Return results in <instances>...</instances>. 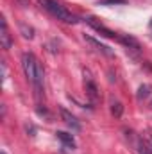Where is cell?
<instances>
[{
	"label": "cell",
	"mask_w": 152,
	"mask_h": 154,
	"mask_svg": "<svg viewBox=\"0 0 152 154\" xmlns=\"http://www.w3.org/2000/svg\"><path fill=\"white\" fill-rule=\"evenodd\" d=\"M39 4H41V7L43 9H47L52 16H56L57 20H61V22H65V23H77V16L75 14H72L65 5H61L57 0H38Z\"/></svg>",
	"instance_id": "obj_2"
},
{
	"label": "cell",
	"mask_w": 152,
	"mask_h": 154,
	"mask_svg": "<svg viewBox=\"0 0 152 154\" xmlns=\"http://www.w3.org/2000/svg\"><path fill=\"white\" fill-rule=\"evenodd\" d=\"M0 25H2V31H0V43H2V48H4V50H9L11 45H13V39H11V34H9V29H7V22L2 18Z\"/></svg>",
	"instance_id": "obj_7"
},
{
	"label": "cell",
	"mask_w": 152,
	"mask_h": 154,
	"mask_svg": "<svg viewBox=\"0 0 152 154\" xmlns=\"http://www.w3.org/2000/svg\"><path fill=\"white\" fill-rule=\"evenodd\" d=\"M20 31H22L23 38H27V39H32V38H34V31H32V27H27L25 23H20Z\"/></svg>",
	"instance_id": "obj_12"
},
{
	"label": "cell",
	"mask_w": 152,
	"mask_h": 154,
	"mask_svg": "<svg viewBox=\"0 0 152 154\" xmlns=\"http://www.w3.org/2000/svg\"><path fill=\"white\" fill-rule=\"evenodd\" d=\"M84 91H86V97L91 100V102H97L100 93H99V86L95 82V79L91 75L90 70H84Z\"/></svg>",
	"instance_id": "obj_3"
},
{
	"label": "cell",
	"mask_w": 152,
	"mask_h": 154,
	"mask_svg": "<svg viewBox=\"0 0 152 154\" xmlns=\"http://www.w3.org/2000/svg\"><path fill=\"white\" fill-rule=\"evenodd\" d=\"M86 22L97 31V32H100L102 36H106V38H113V39H118V34L116 32H113V31H109L108 27H104L102 25V22H99L97 18H93V16H90V18H86Z\"/></svg>",
	"instance_id": "obj_4"
},
{
	"label": "cell",
	"mask_w": 152,
	"mask_h": 154,
	"mask_svg": "<svg viewBox=\"0 0 152 154\" xmlns=\"http://www.w3.org/2000/svg\"><path fill=\"white\" fill-rule=\"evenodd\" d=\"M56 136H57V140H61L68 149H75V142H74V136H72V134H68V133H65V131H57Z\"/></svg>",
	"instance_id": "obj_9"
},
{
	"label": "cell",
	"mask_w": 152,
	"mask_h": 154,
	"mask_svg": "<svg viewBox=\"0 0 152 154\" xmlns=\"http://www.w3.org/2000/svg\"><path fill=\"white\" fill-rule=\"evenodd\" d=\"M2 154H7V152H5V151H2Z\"/></svg>",
	"instance_id": "obj_17"
},
{
	"label": "cell",
	"mask_w": 152,
	"mask_h": 154,
	"mask_svg": "<svg viewBox=\"0 0 152 154\" xmlns=\"http://www.w3.org/2000/svg\"><path fill=\"white\" fill-rule=\"evenodd\" d=\"M118 41H120V43H123L127 48L140 50V43H138V39L132 38V36H129V34H118Z\"/></svg>",
	"instance_id": "obj_8"
},
{
	"label": "cell",
	"mask_w": 152,
	"mask_h": 154,
	"mask_svg": "<svg viewBox=\"0 0 152 154\" xmlns=\"http://www.w3.org/2000/svg\"><path fill=\"white\" fill-rule=\"evenodd\" d=\"M59 115H61V120L72 129V131H75V133H79L81 131V124H79V120H77L75 116L72 115L68 109H65V108H59Z\"/></svg>",
	"instance_id": "obj_6"
},
{
	"label": "cell",
	"mask_w": 152,
	"mask_h": 154,
	"mask_svg": "<svg viewBox=\"0 0 152 154\" xmlns=\"http://www.w3.org/2000/svg\"><path fill=\"white\" fill-rule=\"evenodd\" d=\"M149 27H150V31H152V22H150V25H149Z\"/></svg>",
	"instance_id": "obj_16"
},
{
	"label": "cell",
	"mask_w": 152,
	"mask_h": 154,
	"mask_svg": "<svg viewBox=\"0 0 152 154\" xmlns=\"http://www.w3.org/2000/svg\"><path fill=\"white\" fill-rule=\"evenodd\" d=\"M116 4H125V0H102L100 5H116Z\"/></svg>",
	"instance_id": "obj_14"
},
{
	"label": "cell",
	"mask_w": 152,
	"mask_h": 154,
	"mask_svg": "<svg viewBox=\"0 0 152 154\" xmlns=\"http://www.w3.org/2000/svg\"><path fill=\"white\" fill-rule=\"evenodd\" d=\"M18 2H20L22 5H29V0H18Z\"/></svg>",
	"instance_id": "obj_15"
},
{
	"label": "cell",
	"mask_w": 152,
	"mask_h": 154,
	"mask_svg": "<svg viewBox=\"0 0 152 154\" xmlns=\"http://www.w3.org/2000/svg\"><path fill=\"white\" fill-rule=\"evenodd\" d=\"M84 41H86L88 45H91L97 52H100V54H104V56H108V57H113V56H114V50H113V48H109L108 45H104V43L97 41V39L91 38V36H84Z\"/></svg>",
	"instance_id": "obj_5"
},
{
	"label": "cell",
	"mask_w": 152,
	"mask_h": 154,
	"mask_svg": "<svg viewBox=\"0 0 152 154\" xmlns=\"http://www.w3.org/2000/svg\"><path fill=\"white\" fill-rule=\"evenodd\" d=\"M22 68L25 72V77L31 81V84L34 86V93H36V99L41 100V95H43V66L39 65V61L34 57V54L31 52H25L22 56Z\"/></svg>",
	"instance_id": "obj_1"
},
{
	"label": "cell",
	"mask_w": 152,
	"mask_h": 154,
	"mask_svg": "<svg viewBox=\"0 0 152 154\" xmlns=\"http://www.w3.org/2000/svg\"><path fill=\"white\" fill-rule=\"evenodd\" d=\"M150 91H152V86H150V84H141V86H140V90H138V100L147 99V97L150 95Z\"/></svg>",
	"instance_id": "obj_11"
},
{
	"label": "cell",
	"mask_w": 152,
	"mask_h": 154,
	"mask_svg": "<svg viewBox=\"0 0 152 154\" xmlns=\"http://www.w3.org/2000/svg\"><path fill=\"white\" fill-rule=\"evenodd\" d=\"M134 149H136L138 154H152L150 147H149V143H147V140H143V138H138V140L134 142Z\"/></svg>",
	"instance_id": "obj_10"
},
{
	"label": "cell",
	"mask_w": 152,
	"mask_h": 154,
	"mask_svg": "<svg viewBox=\"0 0 152 154\" xmlns=\"http://www.w3.org/2000/svg\"><path fill=\"white\" fill-rule=\"evenodd\" d=\"M111 113H113L114 118H120L122 113H123V106H122L120 102H113V104H111Z\"/></svg>",
	"instance_id": "obj_13"
}]
</instances>
